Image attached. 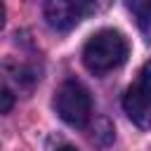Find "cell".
I'll return each mask as SVG.
<instances>
[{"label":"cell","mask_w":151,"mask_h":151,"mask_svg":"<svg viewBox=\"0 0 151 151\" xmlns=\"http://www.w3.org/2000/svg\"><path fill=\"white\" fill-rule=\"evenodd\" d=\"M125 59H127V40L123 38V33L113 28L94 33L83 47V64L94 76H104L123 66Z\"/></svg>","instance_id":"obj_1"},{"label":"cell","mask_w":151,"mask_h":151,"mask_svg":"<svg viewBox=\"0 0 151 151\" xmlns=\"http://www.w3.org/2000/svg\"><path fill=\"white\" fill-rule=\"evenodd\" d=\"M57 116L71 127H85L92 118V99L90 92L78 80H64L54 92Z\"/></svg>","instance_id":"obj_2"},{"label":"cell","mask_w":151,"mask_h":151,"mask_svg":"<svg viewBox=\"0 0 151 151\" xmlns=\"http://www.w3.org/2000/svg\"><path fill=\"white\" fill-rule=\"evenodd\" d=\"M123 109L139 130L151 127V61H146L139 68L137 80L125 90Z\"/></svg>","instance_id":"obj_3"},{"label":"cell","mask_w":151,"mask_h":151,"mask_svg":"<svg viewBox=\"0 0 151 151\" xmlns=\"http://www.w3.org/2000/svg\"><path fill=\"white\" fill-rule=\"evenodd\" d=\"M87 14L90 12H87L85 0H45V19H47L50 28H54L59 33L71 31Z\"/></svg>","instance_id":"obj_4"},{"label":"cell","mask_w":151,"mask_h":151,"mask_svg":"<svg viewBox=\"0 0 151 151\" xmlns=\"http://www.w3.org/2000/svg\"><path fill=\"white\" fill-rule=\"evenodd\" d=\"M125 5L137 17V24L144 38L151 42V0H125Z\"/></svg>","instance_id":"obj_5"},{"label":"cell","mask_w":151,"mask_h":151,"mask_svg":"<svg viewBox=\"0 0 151 151\" xmlns=\"http://www.w3.org/2000/svg\"><path fill=\"white\" fill-rule=\"evenodd\" d=\"M0 99H2V104H0V113H9L14 97H12V92H9V87H7V85L2 87V92H0Z\"/></svg>","instance_id":"obj_6"},{"label":"cell","mask_w":151,"mask_h":151,"mask_svg":"<svg viewBox=\"0 0 151 151\" xmlns=\"http://www.w3.org/2000/svg\"><path fill=\"white\" fill-rule=\"evenodd\" d=\"M85 5H87V12H90V14H94V12L106 9V7L111 5V0H85Z\"/></svg>","instance_id":"obj_7"},{"label":"cell","mask_w":151,"mask_h":151,"mask_svg":"<svg viewBox=\"0 0 151 151\" xmlns=\"http://www.w3.org/2000/svg\"><path fill=\"white\" fill-rule=\"evenodd\" d=\"M57 151H78V149H76V146H71V144H64V146H59Z\"/></svg>","instance_id":"obj_8"}]
</instances>
